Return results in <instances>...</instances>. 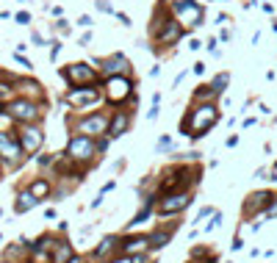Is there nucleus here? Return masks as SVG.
<instances>
[{
  "label": "nucleus",
  "instance_id": "nucleus-1",
  "mask_svg": "<svg viewBox=\"0 0 277 263\" xmlns=\"http://www.w3.org/2000/svg\"><path fill=\"white\" fill-rule=\"evenodd\" d=\"M186 36H188V31L172 17L166 0H161V3L153 9V19H150V28H147V39H150L147 47L153 50V56L166 58Z\"/></svg>",
  "mask_w": 277,
  "mask_h": 263
},
{
  "label": "nucleus",
  "instance_id": "nucleus-2",
  "mask_svg": "<svg viewBox=\"0 0 277 263\" xmlns=\"http://www.w3.org/2000/svg\"><path fill=\"white\" fill-rule=\"evenodd\" d=\"M219 119H222L219 103H194V100H191L178 127H180V133H183V136L200 141L202 136H208V133L219 125Z\"/></svg>",
  "mask_w": 277,
  "mask_h": 263
},
{
  "label": "nucleus",
  "instance_id": "nucleus-3",
  "mask_svg": "<svg viewBox=\"0 0 277 263\" xmlns=\"http://www.w3.org/2000/svg\"><path fill=\"white\" fill-rule=\"evenodd\" d=\"M172 17L178 19L183 28L191 33V31H200L205 25V17H208V9L202 0H166Z\"/></svg>",
  "mask_w": 277,
  "mask_h": 263
},
{
  "label": "nucleus",
  "instance_id": "nucleus-4",
  "mask_svg": "<svg viewBox=\"0 0 277 263\" xmlns=\"http://www.w3.org/2000/svg\"><path fill=\"white\" fill-rule=\"evenodd\" d=\"M103 97L111 108H122L127 105V97L136 92V75H117V78H103L100 83Z\"/></svg>",
  "mask_w": 277,
  "mask_h": 263
},
{
  "label": "nucleus",
  "instance_id": "nucleus-5",
  "mask_svg": "<svg viewBox=\"0 0 277 263\" xmlns=\"http://www.w3.org/2000/svg\"><path fill=\"white\" fill-rule=\"evenodd\" d=\"M45 108V103H39V100H33V97H14L11 103H6V114L11 117V122H17V125H33V122H39L42 119V111Z\"/></svg>",
  "mask_w": 277,
  "mask_h": 263
},
{
  "label": "nucleus",
  "instance_id": "nucleus-6",
  "mask_svg": "<svg viewBox=\"0 0 277 263\" xmlns=\"http://www.w3.org/2000/svg\"><path fill=\"white\" fill-rule=\"evenodd\" d=\"M103 89L100 86H72V89H67L64 94V103L70 105L72 111H80L86 114V108H94V105L103 103Z\"/></svg>",
  "mask_w": 277,
  "mask_h": 263
},
{
  "label": "nucleus",
  "instance_id": "nucleus-7",
  "mask_svg": "<svg viewBox=\"0 0 277 263\" xmlns=\"http://www.w3.org/2000/svg\"><path fill=\"white\" fill-rule=\"evenodd\" d=\"M61 78L67 80V86H100L103 78H100L97 67H92L89 61H75V64H67L61 70Z\"/></svg>",
  "mask_w": 277,
  "mask_h": 263
},
{
  "label": "nucleus",
  "instance_id": "nucleus-8",
  "mask_svg": "<svg viewBox=\"0 0 277 263\" xmlns=\"http://www.w3.org/2000/svg\"><path fill=\"white\" fill-rule=\"evenodd\" d=\"M92 67H97L100 78H117V75H136L133 70V61L125 56V53H111V56L103 58H92Z\"/></svg>",
  "mask_w": 277,
  "mask_h": 263
},
{
  "label": "nucleus",
  "instance_id": "nucleus-9",
  "mask_svg": "<svg viewBox=\"0 0 277 263\" xmlns=\"http://www.w3.org/2000/svg\"><path fill=\"white\" fill-rule=\"evenodd\" d=\"M108 119H111V114H105V111L83 114L80 119H75V122H72V133H80V136H92V139L108 136Z\"/></svg>",
  "mask_w": 277,
  "mask_h": 263
},
{
  "label": "nucleus",
  "instance_id": "nucleus-10",
  "mask_svg": "<svg viewBox=\"0 0 277 263\" xmlns=\"http://www.w3.org/2000/svg\"><path fill=\"white\" fill-rule=\"evenodd\" d=\"M94 155H100L97 152V139L72 133L70 141H67V158H72L75 164H89Z\"/></svg>",
  "mask_w": 277,
  "mask_h": 263
},
{
  "label": "nucleus",
  "instance_id": "nucleus-11",
  "mask_svg": "<svg viewBox=\"0 0 277 263\" xmlns=\"http://www.w3.org/2000/svg\"><path fill=\"white\" fill-rule=\"evenodd\" d=\"M191 191H169V194H161L158 202H155V213L158 216H178L183 213L188 205H191Z\"/></svg>",
  "mask_w": 277,
  "mask_h": 263
},
{
  "label": "nucleus",
  "instance_id": "nucleus-12",
  "mask_svg": "<svg viewBox=\"0 0 277 263\" xmlns=\"http://www.w3.org/2000/svg\"><path fill=\"white\" fill-rule=\"evenodd\" d=\"M17 136H19V144H23L25 155H36L39 150H42V144H45V130L36 122L33 125H19Z\"/></svg>",
  "mask_w": 277,
  "mask_h": 263
},
{
  "label": "nucleus",
  "instance_id": "nucleus-13",
  "mask_svg": "<svg viewBox=\"0 0 277 263\" xmlns=\"http://www.w3.org/2000/svg\"><path fill=\"white\" fill-rule=\"evenodd\" d=\"M133 125V108H127V105H122V108H114L111 119H108V139H122L127 130H131Z\"/></svg>",
  "mask_w": 277,
  "mask_h": 263
},
{
  "label": "nucleus",
  "instance_id": "nucleus-14",
  "mask_svg": "<svg viewBox=\"0 0 277 263\" xmlns=\"http://www.w3.org/2000/svg\"><path fill=\"white\" fill-rule=\"evenodd\" d=\"M0 155H3L6 161H11V164H17V161L25 155L17 133H11V130H0Z\"/></svg>",
  "mask_w": 277,
  "mask_h": 263
},
{
  "label": "nucleus",
  "instance_id": "nucleus-15",
  "mask_svg": "<svg viewBox=\"0 0 277 263\" xmlns=\"http://www.w3.org/2000/svg\"><path fill=\"white\" fill-rule=\"evenodd\" d=\"M277 197V194L266 191V188H261V191H252L249 197L244 200V216H255V213L266 211V205Z\"/></svg>",
  "mask_w": 277,
  "mask_h": 263
},
{
  "label": "nucleus",
  "instance_id": "nucleus-16",
  "mask_svg": "<svg viewBox=\"0 0 277 263\" xmlns=\"http://www.w3.org/2000/svg\"><path fill=\"white\" fill-rule=\"evenodd\" d=\"M139 252H153L150 249V235H131V238L119 241V258L139 255Z\"/></svg>",
  "mask_w": 277,
  "mask_h": 263
},
{
  "label": "nucleus",
  "instance_id": "nucleus-17",
  "mask_svg": "<svg viewBox=\"0 0 277 263\" xmlns=\"http://www.w3.org/2000/svg\"><path fill=\"white\" fill-rule=\"evenodd\" d=\"M119 241H122V238H117V235H105V238L97 244V249L92 252V258L94 260H108L111 255H117V258H119Z\"/></svg>",
  "mask_w": 277,
  "mask_h": 263
},
{
  "label": "nucleus",
  "instance_id": "nucleus-18",
  "mask_svg": "<svg viewBox=\"0 0 277 263\" xmlns=\"http://www.w3.org/2000/svg\"><path fill=\"white\" fill-rule=\"evenodd\" d=\"M175 227H178V225L172 222L169 227H164V230H161V227H155V230L150 233V249H153V252H155V249H164L166 244H169V241H172V233H175Z\"/></svg>",
  "mask_w": 277,
  "mask_h": 263
},
{
  "label": "nucleus",
  "instance_id": "nucleus-19",
  "mask_svg": "<svg viewBox=\"0 0 277 263\" xmlns=\"http://www.w3.org/2000/svg\"><path fill=\"white\" fill-rule=\"evenodd\" d=\"M191 100H194V103H219L222 97L214 92L211 83H197V89L191 92Z\"/></svg>",
  "mask_w": 277,
  "mask_h": 263
},
{
  "label": "nucleus",
  "instance_id": "nucleus-20",
  "mask_svg": "<svg viewBox=\"0 0 277 263\" xmlns=\"http://www.w3.org/2000/svg\"><path fill=\"white\" fill-rule=\"evenodd\" d=\"M36 205H39V200L33 197V194L28 191V188H25V191H19V194H17V202H14V211H17V213H28L31 208H36Z\"/></svg>",
  "mask_w": 277,
  "mask_h": 263
},
{
  "label": "nucleus",
  "instance_id": "nucleus-21",
  "mask_svg": "<svg viewBox=\"0 0 277 263\" xmlns=\"http://www.w3.org/2000/svg\"><path fill=\"white\" fill-rule=\"evenodd\" d=\"M208 83L214 86V92L219 94V97H225L227 86H230V72H227V70H219V72H216V75H214L211 80H208Z\"/></svg>",
  "mask_w": 277,
  "mask_h": 263
},
{
  "label": "nucleus",
  "instance_id": "nucleus-22",
  "mask_svg": "<svg viewBox=\"0 0 277 263\" xmlns=\"http://www.w3.org/2000/svg\"><path fill=\"white\" fill-rule=\"evenodd\" d=\"M28 191H31L36 200L50 197V180H47V178H36V180H33V183L28 186Z\"/></svg>",
  "mask_w": 277,
  "mask_h": 263
},
{
  "label": "nucleus",
  "instance_id": "nucleus-23",
  "mask_svg": "<svg viewBox=\"0 0 277 263\" xmlns=\"http://www.w3.org/2000/svg\"><path fill=\"white\" fill-rule=\"evenodd\" d=\"M72 244H67V241H58L56 247H53V263H67L72 258Z\"/></svg>",
  "mask_w": 277,
  "mask_h": 263
},
{
  "label": "nucleus",
  "instance_id": "nucleus-24",
  "mask_svg": "<svg viewBox=\"0 0 277 263\" xmlns=\"http://www.w3.org/2000/svg\"><path fill=\"white\" fill-rule=\"evenodd\" d=\"M219 45H222V42H219V36H211V39L205 42V50L211 53L214 58H222V50H219Z\"/></svg>",
  "mask_w": 277,
  "mask_h": 263
},
{
  "label": "nucleus",
  "instance_id": "nucleus-25",
  "mask_svg": "<svg viewBox=\"0 0 277 263\" xmlns=\"http://www.w3.org/2000/svg\"><path fill=\"white\" fill-rule=\"evenodd\" d=\"M169 150H172V139L164 133V136H161L158 141H155V152H158V155H164V152H169Z\"/></svg>",
  "mask_w": 277,
  "mask_h": 263
},
{
  "label": "nucleus",
  "instance_id": "nucleus-26",
  "mask_svg": "<svg viewBox=\"0 0 277 263\" xmlns=\"http://www.w3.org/2000/svg\"><path fill=\"white\" fill-rule=\"evenodd\" d=\"M255 174H258V180H266V183H274V180H277V172L269 169V166H261Z\"/></svg>",
  "mask_w": 277,
  "mask_h": 263
},
{
  "label": "nucleus",
  "instance_id": "nucleus-27",
  "mask_svg": "<svg viewBox=\"0 0 277 263\" xmlns=\"http://www.w3.org/2000/svg\"><path fill=\"white\" fill-rule=\"evenodd\" d=\"M94 9H97L100 11V14H117V9H114V6L111 3H108V0H94Z\"/></svg>",
  "mask_w": 277,
  "mask_h": 263
},
{
  "label": "nucleus",
  "instance_id": "nucleus-28",
  "mask_svg": "<svg viewBox=\"0 0 277 263\" xmlns=\"http://www.w3.org/2000/svg\"><path fill=\"white\" fill-rule=\"evenodd\" d=\"M214 208L211 205H205V208H200V213H197V219H194V225H200V222H205V219H211L214 216Z\"/></svg>",
  "mask_w": 277,
  "mask_h": 263
},
{
  "label": "nucleus",
  "instance_id": "nucleus-29",
  "mask_svg": "<svg viewBox=\"0 0 277 263\" xmlns=\"http://www.w3.org/2000/svg\"><path fill=\"white\" fill-rule=\"evenodd\" d=\"M219 42H222V45H230V42H233V28H225V25H222V31H219Z\"/></svg>",
  "mask_w": 277,
  "mask_h": 263
},
{
  "label": "nucleus",
  "instance_id": "nucleus-30",
  "mask_svg": "<svg viewBox=\"0 0 277 263\" xmlns=\"http://www.w3.org/2000/svg\"><path fill=\"white\" fill-rule=\"evenodd\" d=\"M219 225H222V213L216 211L214 216H211V222H208V225H205V233H211V230H216V227H219Z\"/></svg>",
  "mask_w": 277,
  "mask_h": 263
},
{
  "label": "nucleus",
  "instance_id": "nucleus-31",
  "mask_svg": "<svg viewBox=\"0 0 277 263\" xmlns=\"http://www.w3.org/2000/svg\"><path fill=\"white\" fill-rule=\"evenodd\" d=\"M263 216H266V219H277V197L272 200V202H269V205H266V211H263Z\"/></svg>",
  "mask_w": 277,
  "mask_h": 263
},
{
  "label": "nucleus",
  "instance_id": "nucleus-32",
  "mask_svg": "<svg viewBox=\"0 0 277 263\" xmlns=\"http://www.w3.org/2000/svg\"><path fill=\"white\" fill-rule=\"evenodd\" d=\"M147 255H150V252H139V255H127V263H150V260H147Z\"/></svg>",
  "mask_w": 277,
  "mask_h": 263
},
{
  "label": "nucleus",
  "instance_id": "nucleus-33",
  "mask_svg": "<svg viewBox=\"0 0 277 263\" xmlns=\"http://www.w3.org/2000/svg\"><path fill=\"white\" fill-rule=\"evenodd\" d=\"M114 17L119 19V25H122V28H131V25H133V23H131V17H127L125 11H117V14H114Z\"/></svg>",
  "mask_w": 277,
  "mask_h": 263
},
{
  "label": "nucleus",
  "instance_id": "nucleus-34",
  "mask_svg": "<svg viewBox=\"0 0 277 263\" xmlns=\"http://www.w3.org/2000/svg\"><path fill=\"white\" fill-rule=\"evenodd\" d=\"M14 19H17V25H31V14H28V11H19V14H14Z\"/></svg>",
  "mask_w": 277,
  "mask_h": 263
},
{
  "label": "nucleus",
  "instance_id": "nucleus-35",
  "mask_svg": "<svg viewBox=\"0 0 277 263\" xmlns=\"http://www.w3.org/2000/svg\"><path fill=\"white\" fill-rule=\"evenodd\" d=\"M108 144H111V139H108V136H100V139H97V152L103 155V152L108 150Z\"/></svg>",
  "mask_w": 277,
  "mask_h": 263
},
{
  "label": "nucleus",
  "instance_id": "nucleus-36",
  "mask_svg": "<svg viewBox=\"0 0 277 263\" xmlns=\"http://www.w3.org/2000/svg\"><path fill=\"white\" fill-rule=\"evenodd\" d=\"M50 45H53V47H50V58L56 61V58H58V53H61V42H58V39H53Z\"/></svg>",
  "mask_w": 277,
  "mask_h": 263
},
{
  "label": "nucleus",
  "instance_id": "nucleus-37",
  "mask_svg": "<svg viewBox=\"0 0 277 263\" xmlns=\"http://www.w3.org/2000/svg\"><path fill=\"white\" fill-rule=\"evenodd\" d=\"M186 75H188V72H186V70H180L178 75H175V80H172V89H180V83L186 80Z\"/></svg>",
  "mask_w": 277,
  "mask_h": 263
},
{
  "label": "nucleus",
  "instance_id": "nucleus-38",
  "mask_svg": "<svg viewBox=\"0 0 277 263\" xmlns=\"http://www.w3.org/2000/svg\"><path fill=\"white\" fill-rule=\"evenodd\" d=\"M78 25H80V28H92L94 19H92L89 14H80V17H78Z\"/></svg>",
  "mask_w": 277,
  "mask_h": 263
},
{
  "label": "nucleus",
  "instance_id": "nucleus-39",
  "mask_svg": "<svg viewBox=\"0 0 277 263\" xmlns=\"http://www.w3.org/2000/svg\"><path fill=\"white\" fill-rule=\"evenodd\" d=\"M92 39H94V33H92V31H86L83 36L78 39V45H80V47H89V45H92Z\"/></svg>",
  "mask_w": 277,
  "mask_h": 263
},
{
  "label": "nucleus",
  "instance_id": "nucleus-40",
  "mask_svg": "<svg viewBox=\"0 0 277 263\" xmlns=\"http://www.w3.org/2000/svg\"><path fill=\"white\" fill-rule=\"evenodd\" d=\"M158 114H161V105H150V111H147V119H150V122H155V119H158Z\"/></svg>",
  "mask_w": 277,
  "mask_h": 263
},
{
  "label": "nucleus",
  "instance_id": "nucleus-41",
  "mask_svg": "<svg viewBox=\"0 0 277 263\" xmlns=\"http://www.w3.org/2000/svg\"><path fill=\"white\" fill-rule=\"evenodd\" d=\"M14 61H17V64H23V67H25V70H31V67H33V64L28 61V58H25V56H23V53H14Z\"/></svg>",
  "mask_w": 277,
  "mask_h": 263
},
{
  "label": "nucleus",
  "instance_id": "nucleus-42",
  "mask_svg": "<svg viewBox=\"0 0 277 263\" xmlns=\"http://www.w3.org/2000/svg\"><path fill=\"white\" fill-rule=\"evenodd\" d=\"M56 31H61V33H70V25H67V19H61V17L56 19Z\"/></svg>",
  "mask_w": 277,
  "mask_h": 263
},
{
  "label": "nucleus",
  "instance_id": "nucleus-43",
  "mask_svg": "<svg viewBox=\"0 0 277 263\" xmlns=\"http://www.w3.org/2000/svg\"><path fill=\"white\" fill-rule=\"evenodd\" d=\"M191 72H194V75H205V61H197L191 67Z\"/></svg>",
  "mask_w": 277,
  "mask_h": 263
},
{
  "label": "nucleus",
  "instance_id": "nucleus-44",
  "mask_svg": "<svg viewBox=\"0 0 277 263\" xmlns=\"http://www.w3.org/2000/svg\"><path fill=\"white\" fill-rule=\"evenodd\" d=\"M261 9H263V14H272V17H274V3H266V0H263Z\"/></svg>",
  "mask_w": 277,
  "mask_h": 263
},
{
  "label": "nucleus",
  "instance_id": "nucleus-45",
  "mask_svg": "<svg viewBox=\"0 0 277 263\" xmlns=\"http://www.w3.org/2000/svg\"><path fill=\"white\" fill-rule=\"evenodd\" d=\"M227 23H230V14H225V11L216 14V25H227Z\"/></svg>",
  "mask_w": 277,
  "mask_h": 263
},
{
  "label": "nucleus",
  "instance_id": "nucleus-46",
  "mask_svg": "<svg viewBox=\"0 0 277 263\" xmlns=\"http://www.w3.org/2000/svg\"><path fill=\"white\" fill-rule=\"evenodd\" d=\"M202 45H205V42H200V39H194V36L188 39V50H200Z\"/></svg>",
  "mask_w": 277,
  "mask_h": 263
},
{
  "label": "nucleus",
  "instance_id": "nucleus-47",
  "mask_svg": "<svg viewBox=\"0 0 277 263\" xmlns=\"http://www.w3.org/2000/svg\"><path fill=\"white\" fill-rule=\"evenodd\" d=\"M255 122H258L255 117H244V119H241V127H255Z\"/></svg>",
  "mask_w": 277,
  "mask_h": 263
},
{
  "label": "nucleus",
  "instance_id": "nucleus-48",
  "mask_svg": "<svg viewBox=\"0 0 277 263\" xmlns=\"http://www.w3.org/2000/svg\"><path fill=\"white\" fill-rule=\"evenodd\" d=\"M114 186H117V180H108V183H105L103 188H100V194H103V197H105V194H108V191H111V188H114Z\"/></svg>",
  "mask_w": 277,
  "mask_h": 263
},
{
  "label": "nucleus",
  "instance_id": "nucleus-49",
  "mask_svg": "<svg viewBox=\"0 0 277 263\" xmlns=\"http://www.w3.org/2000/svg\"><path fill=\"white\" fill-rule=\"evenodd\" d=\"M236 144H239V136H236V133H233V136H227V139H225V147H236Z\"/></svg>",
  "mask_w": 277,
  "mask_h": 263
},
{
  "label": "nucleus",
  "instance_id": "nucleus-50",
  "mask_svg": "<svg viewBox=\"0 0 277 263\" xmlns=\"http://www.w3.org/2000/svg\"><path fill=\"white\" fill-rule=\"evenodd\" d=\"M33 45H39V47H45V39H42V33H36V31H33Z\"/></svg>",
  "mask_w": 277,
  "mask_h": 263
},
{
  "label": "nucleus",
  "instance_id": "nucleus-51",
  "mask_svg": "<svg viewBox=\"0 0 277 263\" xmlns=\"http://www.w3.org/2000/svg\"><path fill=\"white\" fill-rule=\"evenodd\" d=\"M161 70H164V67H161V64H155L153 70H150V78H158V75H161Z\"/></svg>",
  "mask_w": 277,
  "mask_h": 263
},
{
  "label": "nucleus",
  "instance_id": "nucleus-52",
  "mask_svg": "<svg viewBox=\"0 0 277 263\" xmlns=\"http://www.w3.org/2000/svg\"><path fill=\"white\" fill-rule=\"evenodd\" d=\"M230 247H233V249H241V247H244V241H241V235H236V241H233Z\"/></svg>",
  "mask_w": 277,
  "mask_h": 263
},
{
  "label": "nucleus",
  "instance_id": "nucleus-53",
  "mask_svg": "<svg viewBox=\"0 0 277 263\" xmlns=\"http://www.w3.org/2000/svg\"><path fill=\"white\" fill-rule=\"evenodd\" d=\"M258 111H261V114H263V117H269V114H272V111H269V105H263V103H261V105H258Z\"/></svg>",
  "mask_w": 277,
  "mask_h": 263
},
{
  "label": "nucleus",
  "instance_id": "nucleus-54",
  "mask_svg": "<svg viewBox=\"0 0 277 263\" xmlns=\"http://www.w3.org/2000/svg\"><path fill=\"white\" fill-rule=\"evenodd\" d=\"M277 78V70H266V80H274Z\"/></svg>",
  "mask_w": 277,
  "mask_h": 263
},
{
  "label": "nucleus",
  "instance_id": "nucleus-55",
  "mask_svg": "<svg viewBox=\"0 0 277 263\" xmlns=\"http://www.w3.org/2000/svg\"><path fill=\"white\" fill-rule=\"evenodd\" d=\"M67 263H83V258H80V255H72V258L67 260Z\"/></svg>",
  "mask_w": 277,
  "mask_h": 263
},
{
  "label": "nucleus",
  "instance_id": "nucleus-56",
  "mask_svg": "<svg viewBox=\"0 0 277 263\" xmlns=\"http://www.w3.org/2000/svg\"><path fill=\"white\" fill-rule=\"evenodd\" d=\"M6 92H9V89H3V86H0V100H3V97H6Z\"/></svg>",
  "mask_w": 277,
  "mask_h": 263
},
{
  "label": "nucleus",
  "instance_id": "nucleus-57",
  "mask_svg": "<svg viewBox=\"0 0 277 263\" xmlns=\"http://www.w3.org/2000/svg\"><path fill=\"white\" fill-rule=\"evenodd\" d=\"M272 31H274V33H277V17H274V19H272Z\"/></svg>",
  "mask_w": 277,
  "mask_h": 263
},
{
  "label": "nucleus",
  "instance_id": "nucleus-58",
  "mask_svg": "<svg viewBox=\"0 0 277 263\" xmlns=\"http://www.w3.org/2000/svg\"><path fill=\"white\" fill-rule=\"evenodd\" d=\"M205 3H214V0H205Z\"/></svg>",
  "mask_w": 277,
  "mask_h": 263
},
{
  "label": "nucleus",
  "instance_id": "nucleus-59",
  "mask_svg": "<svg viewBox=\"0 0 277 263\" xmlns=\"http://www.w3.org/2000/svg\"><path fill=\"white\" fill-rule=\"evenodd\" d=\"M3 263H9V260H3Z\"/></svg>",
  "mask_w": 277,
  "mask_h": 263
}]
</instances>
